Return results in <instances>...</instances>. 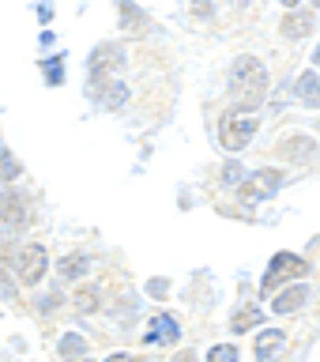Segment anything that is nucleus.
<instances>
[{"instance_id":"obj_5","label":"nucleus","mask_w":320,"mask_h":362,"mask_svg":"<svg viewBox=\"0 0 320 362\" xmlns=\"http://www.w3.org/2000/svg\"><path fill=\"white\" fill-rule=\"evenodd\" d=\"M27 226V211H23V204L11 197V192H0V245L8 242L16 230Z\"/></svg>"},{"instance_id":"obj_25","label":"nucleus","mask_w":320,"mask_h":362,"mask_svg":"<svg viewBox=\"0 0 320 362\" xmlns=\"http://www.w3.org/2000/svg\"><path fill=\"white\" fill-rule=\"evenodd\" d=\"M129 358H132V355H124V351H117V355H109L106 362H129Z\"/></svg>"},{"instance_id":"obj_4","label":"nucleus","mask_w":320,"mask_h":362,"mask_svg":"<svg viewBox=\"0 0 320 362\" xmlns=\"http://www.w3.org/2000/svg\"><path fill=\"white\" fill-rule=\"evenodd\" d=\"M298 276H305V260L294 257V253H275L268 272H264V279H260V287H264V294H268V291H275L283 279H298Z\"/></svg>"},{"instance_id":"obj_6","label":"nucleus","mask_w":320,"mask_h":362,"mask_svg":"<svg viewBox=\"0 0 320 362\" xmlns=\"http://www.w3.org/2000/svg\"><path fill=\"white\" fill-rule=\"evenodd\" d=\"M279 185H283V174H279V170H256L249 181H242V197H245L249 204H256V200L271 197Z\"/></svg>"},{"instance_id":"obj_28","label":"nucleus","mask_w":320,"mask_h":362,"mask_svg":"<svg viewBox=\"0 0 320 362\" xmlns=\"http://www.w3.org/2000/svg\"><path fill=\"white\" fill-rule=\"evenodd\" d=\"M129 362H147V358H129Z\"/></svg>"},{"instance_id":"obj_20","label":"nucleus","mask_w":320,"mask_h":362,"mask_svg":"<svg viewBox=\"0 0 320 362\" xmlns=\"http://www.w3.org/2000/svg\"><path fill=\"white\" fill-rule=\"evenodd\" d=\"M223 181H226V185H242V181H245V170L237 166V163H226V166H223Z\"/></svg>"},{"instance_id":"obj_29","label":"nucleus","mask_w":320,"mask_h":362,"mask_svg":"<svg viewBox=\"0 0 320 362\" xmlns=\"http://www.w3.org/2000/svg\"><path fill=\"white\" fill-rule=\"evenodd\" d=\"M79 362H87V358H79Z\"/></svg>"},{"instance_id":"obj_19","label":"nucleus","mask_w":320,"mask_h":362,"mask_svg":"<svg viewBox=\"0 0 320 362\" xmlns=\"http://www.w3.org/2000/svg\"><path fill=\"white\" fill-rule=\"evenodd\" d=\"M313 151H316V144L309 140V136H298V140L287 144V155H290V158H309Z\"/></svg>"},{"instance_id":"obj_7","label":"nucleus","mask_w":320,"mask_h":362,"mask_svg":"<svg viewBox=\"0 0 320 362\" xmlns=\"http://www.w3.org/2000/svg\"><path fill=\"white\" fill-rule=\"evenodd\" d=\"M124 64V49L121 45H98L95 53H90V79H109V72H117V68Z\"/></svg>"},{"instance_id":"obj_13","label":"nucleus","mask_w":320,"mask_h":362,"mask_svg":"<svg viewBox=\"0 0 320 362\" xmlns=\"http://www.w3.org/2000/svg\"><path fill=\"white\" fill-rule=\"evenodd\" d=\"M305 298H309V291H305V287H302V283H298V287H290V291H283V294H279V298H275V302H271V310H275V313H294V310H298V305H302Z\"/></svg>"},{"instance_id":"obj_2","label":"nucleus","mask_w":320,"mask_h":362,"mask_svg":"<svg viewBox=\"0 0 320 362\" xmlns=\"http://www.w3.org/2000/svg\"><path fill=\"white\" fill-rule=\"evenodd\" d=\"M11 272H16L19 283H27V287H38L42 276L49 272V257H45L42 245H19L16 253H11Z\"/></svg>"},{"instance_id":"obj_3","label":"nucleus","mask_w":320,"mask_h":362,"mask_svg":"<svg viewBox=\"0 0 320 362\" xmlns=\"http://www.w3.org/2000/svg\"><path fill=\"white\" fill-rule=\"evenodd\" d=\"M256 117H237V113H230V117H223L219 124V144L226 147V151H245V144L256 136Z\"/></svg>"},{"instance_id":"obj_15","label":"nucleus","mask_w":320,"mask_h":362,"mask_svg":"<svg viewBox=\"0 0 320 362\" xmlns=\"http://www.w3.org/2000/svg\"><path fill=\"white\" fill-rule=\"evenodd\" d=\"M57 351H61V358H64V362H79V358H87V339L79 336V332H68V336L61 339V347H57Z\"/></svg>"},{"instance_id":"obj_24","label":"nucleus","mask_w":320,"mask_h":362,"mask_svg":"<svg viewBox=\"0 0 320 362\" xmlns=\"http://www.w3.org/2000/svg\"><path fill=\"white\" fill-rule=\"evenodd\" d=\"M174 362H196V355H192V351H181V355H177Z\"/></svg>"},{"instance_id":"obj_8","label":"nucleus","mask_w":320,"mask_h":362,"mask_svg":"<svg viewBox=\"0 0 320 362\" xmlns=\"http://www.w3.org/2000/svg\"><path fill=\"white\" fill-rule=\"evenodd\" d=\"M177 336H181V325H177V317H170V313H158L151 328H147V336H143V344L151 347V344H177Z\"/></svg>"},{"instance_id":"obj_21","label":"nucleus","mask_w":320,"mask_h":362,"mask_svg":"<svg viewBox=\"0 0 320 362\" xmlns=\"http://www.w3.org/2000/svg\"><path fill=\"white\" fill-rule=\"evenodd\" d=\"M76 305H79L83 313L98 310V294H95V291H79V294H76Z\"/></svg>"},{"instance_id":"obj_10","label":"nucleus","mask_w":320,"mask_h":362,"mask_svg":"<svg viewBox=\"0 0 320 362\" xmlns=\"http://www.w3.org/2000/svg\"><path fill=\"white\" fill-rule=\"evenodd\" d=\"M283 347H287V332L283 328H268V332L256 336V358L260 362H271Z\"/></svg>"},{"instance_id":"obj_14","label":"nucleus","mask_w":320,"mask_h":362,"mask_svg":"<svg viewBox=\"0 0 320 362\" xmlns=\"http://www.w3.org/2000/svg\"><path fill=\"white\" fill-rule=\"evenodd\" d=\"M87 268H90L87 253H68V257H61V260H57V272H61L64 279H79Z\"/></svg>"},{"instance_id":"obj_27","label":"nucleus","mask_w":320,"mask_h":362,"mask_svg":"<svg viewBox=\"0 0 320 362\" xmlns=\"http://www.w3.org/2000/svg\"><path fill=\"white\" fill-rule=\"evenodd\" d=\"M313 61H316V64H320V45H316V53H313Z\"/></svg>"},{"instance_id":"obj_22","label":"nucleus","mask_w":320,"mask_h":362,"mask_svg":"<svg viewBox=\"0 0 320 362\" xmlns=\"http://www.w3.org/2000/svg\"><path fill=\"white\" fill-rule=\"evenodd\" d=\"M45 79H49V83H64V64L61 61H45Z\"/></svg>"},{"instance_id":"obj_12","label":"nucleus","mask_w":320,"mask_h":362,"mask_svg":"<svg viewBox=\"0 0 320 362\" xmlns=\"http://www.w3.org/2000/svg\"><path fill=\"white\" fill-rule=\"evenodd\" d=\"M117 8H121V30H129V34H143L147 30V16L132 4V0H117Z\"/></svg>"},{"instance_id":"obj_26","label":"nucleus","mask_w":320,"mask_h":362,"mask_svg":"<svg viewBox=\"0 0 320 362\" xmlns=\"http://www.w3.org/2000/svg\"><path fill=\"white\" fill-rule=\"evenodd\" d=\"M283 4H287V8H298V0H283Z\"/></svg>"},{"instance_id":"obj_1","label":"nucleus","mask_w":320,"mask_h":362,"mask_svg":"<svg viewBox=\"0 0 320 362\" xmlns=\"http://www.w3.org/2000/svg\"><path fill=\"white\" fill-rule=\"evenodd\" d=\"M230 90H234L237 106L256 110L268 95V68L256 57H237V64L230 68Z\"/></svg>"},{"instance_id":"obj_30","label":"nucleus","mask_w":320,"mask_h":362,"mask_svg":"<svg viewBox=\"0 0 320 362\" xmlns=\"http://www.w3.org/2000/svg\"><path fill=\"white\" fill-rule=\"evenodd\" d=\"M237 4H242V0H237Z\"/></svg>"},{"instance_id":"obj_18","label":"nucleus","mask_w":320,"mask_h":362,"mask_svg":"<svg viewBox=\"0 0 320 362\" xmlns=\"http://www.w3.org/2000/svg\"><path fill=\"white\" fill-rule=\"evenodd\" d=\"M208 362H242V355H237L234 344H215L208 351Z\"/></svg>"},{"instance_id":"obj_11","label":"nucleus","mask_w":320,"mask_h":362,"mask_svg":"<svg viewBox=\"0 0 320 362\" xmlns=\"http://www.w3.org/2000/svg\"><path fill=\"white\" fill-rule=\"evenodd\" d=\"M294 95H298V102H305L309 110H320V76L316 72H302Z\"/></svg>"},{"instance_id":"obj_23","label":"nucleus","mask_w":320,"mask_h":362,"mask_svg":"<svg viewBox=\"0 0 320 362\" xmlns=\"http://www.w3.org/2000/svg\"><path fill=\"white\" fill-rule=\"evenodd\" d=\"M166 287H170L166 279H155V283H151V294H155V298H162V294H166Z\"/></svg>"},{"instance_id":"obj_9","label":"nucleus","mask_w":320,"mask_h":362,"mask_svg":"<svg viewBox=\"0 0 320 362\" xmlns=\"http://www.w3.org/2000/svg\"><path fill=\"white\" fill-rule=\"evenodd\" d=\"M90 95H95L98 106H106V110H117L121 102H124V87L117 83V79H95V87H90Z\"/></svg>"},{"instance_id":"obj_16","label":"nucleus","mask_w":320,"mask_h":362,"mask_svg":"<svg viewBox=\"0 0 320 362\" xmlns=\"http://www.w3.org/2000/svg\"><path fill=\"white\" fill-rule=\"evenodd\" d=\"M313 30V16H287L283 19V34H287V38H305V34Z\"/></svg>"},{"instance_id":"obj_17","label":"nucleus","mask_w":320,"mask_h":362,"mask_svg":"<svg viewBox=\"0 0 320 362\" xmlns=\"http://www.w3.org/2000/svg\"><path fill=\"white\" fill-rule=\"evenodd\" d=\"M260 321H264L260 310H242V313H234V332H249V328H256Z\"/></svg>"}]
</instances>
